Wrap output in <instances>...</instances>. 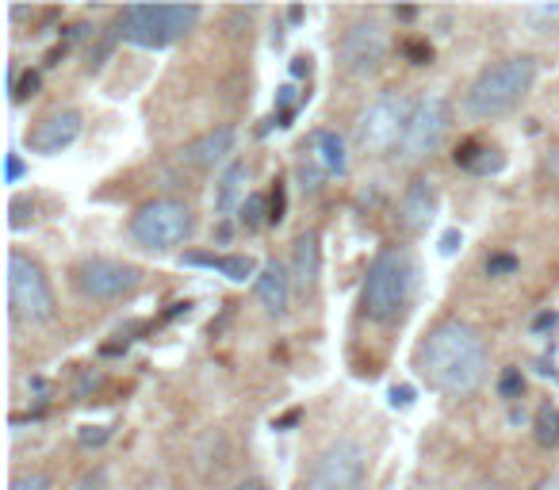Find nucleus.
Here are the masks:
<instances>
[{
  "mask_svg": "<svg viewBox=\"0 0 559 490\" xmlns=\"http://www.w3.org/2000/svg\"><path fill=\"white\" fill-rule=\"evenodd\" d=\"M414 368L441 395H472L487 375V342L467 322L444 319L418 342Z\"/></svg>",
  "mask_w": 559,
  "mask_h": 490,
  "instance_id": "obj_1",
  "label": "nucleus"
},
{
  "mask_svg": "<svg viewBox=\"0 0 559 490\" xmlns=\"http://www.w3.org/2000/svg\"><path fill=\"white\" fill-rule=\"evenodd\" d=\"M418 288V265H414V253L406 246H388L372 258L365 276V288H360V311L376 326H391L406 314Z\"/></svg>",
  "mask_w": 559,
  "mask_h": 490,
  "instance_id": "obj_2",
  "label": "nucleus"
},
{
  "mask_svg": "<svg viewBox=\"0 0 559 490\" xmlns=\"http://www.w3.org/2000/svg\"><path fill=\"white\" fill-rule=\"evenodd\" d=\"M536 85V58L528 55H513L502 62L487 65L479 77L467 85L460 111L472 123H487V119H502L506 111H513Z\"/></svg>",
  "mask_w": 559,
  "mask_h": 490,
  "instance_id": "obj_3",
  "label": "nucleus"
},
{
  "mask_svg": "<svg viewBox=\"0 0 559 490\" xmlns=\"http://www.w3.org/2000/svg\"><path fill=\"white\" fill-rule=\"evenodd\" d=\"M203 12L195 4H127L119 12V35L131 47L165 50L195 32Z\"/></svg>",
  "mask_w": 559,
  "mask_h": 490,
  "instance_id": "obj_4",
  "label": "nucleus"
},
{
  "mask_svg": "<svg viewBox=\"0 0 559 490\" xmlns=\"http://www.w3.org/2000/svg\"><path fill=\"white\" fill-rule=\"evenodd\" d=\"M195 230V215L185 200H173V195H157L146 200L127 223V234L139 250L150 253H169L177 246H185Z\"/></svg>",
  "mask_w": 559,
  "mask_h": 490,
  "instance_id": "obj_5",
  "label": "nucleus"
},
{
  "mask_svg": "<svg viewBox=\"0 0 559 490\" xmlns=\"http://www.w3.org/2000/svg\"><path fill=\"white\" fill-rule=\"evenodd\" d=\"M411 96L403 93H383L380 100H372L357 119V146L365 154H391V150L403 146L406 139V127L414 119Z\"/></svg>",
  "mask_w": 559,
  "mask_h": 490,
  "instance_id": "obj_6",
  "label": "nucleus"
},
{
  "mask_svg": "<svg viewBox=\"0 0 559 490\" xmlns=\"http://www.w3.org/2000/svg\"><path fill=\"white\" fill-rule=\"evenodd\" d=\"M368 475V452L357 441H334L307 464L299 490H360Z\"/></svg>",
  "mask_w": 559,
  "mask_h": 490,
  "instance_id": "obj_7",
  "label": "nucleus"
},
{
  "mask_svg": "<svg viewBox=\"0 0 559 490\" xmlns=\"http://www.w3.org/2000/svg\"><path fill=\"white\" fill-rule=\"evenodd\" d=\"M9 303L12 314L24 322H50L55 319V288L35 258L12 250L9 253Z\"/></svg>",
  "mask_w": 559,
  "mask_h": 490,
  "instance_id": "obj_8",
  "label": "nucleus"
},
{
  "mask_svg": "<svg viewBox=\"0 0 559 490\" xmlns=\"http://www.w3.org/2000/svg\"><path fill=\"white\" fill-rule=\"evenodd\" d=\"M449 127H452L449 100H444L441 93H429L426 100H418L411 127H406L403 146L395 150L399 162H426V157H433L437 150H441L444 134H449Z\"/></svg>",
  "mask_w": 559,
  "mask_h": 490,
  "instance_id": "obj_9",
  "label": "nucleus"
},
{
  "mask_svg": "<svg viewBox=\"0 0 559 490\" xmlns=\"http://www.w3.org/2000/svg\"><path fill=\"white\" fill-rule=\"evenodd\" d=\"M73 284L85 299L111 303V299H127L142 288V268L111 258H88L73 268Z\"/></svg>",
  "mask_w": 559,
  "mask_h": 490,
  "instance_id": "obj_10",
  "label": "nucleus"
},
{
  "mask_svg": "<svg viewBox=\"0 0 559 490\" xmlns=\"http://www.w3.org/2000/svg\"><path fill=\"white\" fill-rule=\"evenodd\" d=\"M383 58H388V32H383L380 20L372 16L353 20L345 27L342 43H337V65H342V73H349V77H372L383 65Z\"/></svg>",
  "mask_w": 559,
  "mask_h": 490,
  "instance_id": "obj_11",
  "label": "nucleus"
},
{
  "mask_svg": "<svg viewBox=\"0 0 559 490\" xmlns=\"http://www.w3.org/2000/svg\"><path fill=\"white\" fill-rule=\"evenodd\" d=\"M81 131H85L81 111L58 108V111H50V116H43L39 123L27 131V150L43 157H55V154H62V150H70L73 142L81 139Z\"/></svg>",
  "mask_w": 559,
  "mask_h": 490,
  "instance_id": "obj_12",
  "label": "nucleus"
},
{
  "mask_svg": "<svg viewBox=\"0 0 559 490\" xmlns=\"http://www.w3.org/2000/svg\"><path fill=\"white\" fill-rule=\"evenodd\" d=\"M234 150H238V131L234 127H215V131L185 142L177 150V165H185V169H211V165H223Z\"/></svg>",
  "mask_w": 559,
  "mask_h": 490,
  "instance_id": "obj_13",
  "label": "nucleus"
},
{
  "mask_svg": "<svg viewBox=\"0 0 559 490\" xmlns=\"http://www.w3.org/2000/svg\"><path fill=\"white\" fill-rule=\"evenodd\" d=\"M437 218V184L429 177H414L399 203V223L411 234H426L429 223Z\"/></svg>",
  "mask_w": 559,
  "mask_h": 490,
  "instance_id": "obj_14",
  "label": "nucleus"
},
{
  "mask_svg": "<svg viewBox=\"0 0 559 490\" xmlns=\"http://www.w3.org/2000/svg\"><path fill=\"white\" fill-rule=\"evenodd\" d=\"M253 291H257V303L264 307V314L280 319V314L288 311L292 303V273L284 261H264L261 265V276L253 280Z\"/></svg>",
  "mask_w": 559,
  "mask_h": 490,
  "instance_id": "obj_15",
  "label": "nucleus"
},
{
  "mask_svg": "<svg viewBox=\"0 0 559 490\" xmlns=\"http://www.w3.org/2000/svg\"><path fill=\"white\" fill-rule=\"evenodd\" d=\"M307 162H311L322 177H345V169H349V150H345V139L337 131H314Z\"/></svg>",
  "mask_w": 559,
  "mask_h": 490,
  "instance_id": "obj_16",
  "label": "nucleus"
},
{
  "mask_svg": "<svg viewBox=\"0 0 559 490\" xmlns=\"http://www.w3.org/2000/svg\"><path fill=\"white\" fill-rule=\"evenodd\" d=\"M185 265H200V268H215V273H223L226 280L234 284H246V280H257L261 276V265H257L253 258H241V253H234V258H218V253H185Z\"/></svg>",
  "mask_w": 559,
  "mask_h": 490,
  "instance_id": "obj_17",
  "label": "nucleus"
},
{
  "mask_svg": "<svg viewBox=\"0 0 559 490\" xmlns=\"http://www.w3.org/2000/svg\"><path fill=\"white\" fill-rule=\"evenodd\" d=\"M246 180H249V165L246 162H230L223 169L215 184V211L218 215H230V211H241L246 203Z\"/></svg>",
  "mask_w": 559,
  "mask_h": 490,
  "instance_id": "obj_18",
  "label": "nucleus"
},
{
  "mask_svg": "<svg viewBox=\"0 0 559 490\" xmlns=\"http://www.w3.org/2000/svg\"><path fill=\"white\" fill-rule=\"evenodd\" d=\"M452 162H456L460 169L475 172V177H490V172H502L506 157H502V150H490V146H483V142L467 139V142H460V146H456Z\"/></svg>",
  "mask_w": 559,
  "mask_h": 490,
  "instance_id": "obj_19",
  "label": "nucleus"
},
{
  "mask_svg": "<svg viewBox=\"0 0 559 490\" xmlns=\"http://www.w3.org/2000/svg\"><path fill=\"white\" fill-rule=\"evenodd\" d=\"M322 273V246H319V234L314 230H304L296 238V280L299 288H314V280H319Z\"/></svg>",
  "mask_w": 559,
  "mask_h": 490,
  "instance_id": "obj_20",
  "label": "nucleus"
},
{
  "mask_svg": "<svg viewBox=\"0 0 559 490\" xmlns=\"http://www.w3.org/2000/svg\"><path fill=\"white\" fill-rule=\"evenodd\" d=\"M533 437L536 444H544V449H551V444H559V406H540L533 418Z\"/></svg>",
  "mask_w": 559,
  "mask_h": 490,
  "instance_id": "obj_21",
  "label": "nucleus"
},
{
  "mask_svg": "<svg viewBox=\"0 0 559 490\" xmlns=\"http://www.w3.org/2000/svg\"><path fill=\"white\" fill-rule=\"evenodd\" d=\"M238 218H241V226H246V230L264 226V223H269V200H264L261 192H249L246 203H241V211H238Z\"/></svg>",
  "mask_w": 559,
  "mask_h": 490,
  "instance_id": "obj_22",
  "label": "nucleus"
},
{
  "mask_svg": "<svg viewBox=\"0 0 559 490\" xmlns=\"http://www.w3.org/2000/svg\"><path fill=\"white\" fill-rule=\"evenodd\" d=\"M483 273L495 276V280H506V276L518 273V258H513V253H490V258L483 261Z\"/></svg>",
  "mask_w": 559,
  "mask_h": 490,
  "instance_id": "obj_23",
  "label": "nucleus"
},
{
  "mask_svg": "<svg viewBox=\"0 0 559 490\" xmlns=\"http://www.w3.org/2000/svg\"><path fill=\"white\" fill-rule=\"evenodd\" d=\"M498 395L510 398V403L525 395V375H521V368H506V372L498 375Z\"/></svg>",
  "mask_w": 559,
  "mask_h": 490,
  "instance_id": "obj_24",
  "label": "nucleus"
},
{
  "mask_svg": "<svg viewBox=\"0 0 559 490\" xmlns=\"http://www.w3.org/2000/svg\"><path fill=\"white\" fill-rule=\"evenodd\" d=\"M43 88V77L35 70H27L24 77H16V85H12V104H24L27 96H35Z\"/></svg>",
  "mask_w": 559,
  "mask_h": 490,
  "instance_id": "obj_25",
  "label": "nucleus"
},
{
  "mask_svg": "<svg viewBox=\"0 0 559 490\" xmlns=\"http://www.w3.org/2000/svg\"><path fill=\"white\" fill-rule=\"evenodd\" d=\"M525 16L533 20L540 32H548V27L559 24V4H533V9H525Z\"/></svg>",
  "mask_w": 559,
  "mask_h": 490,
  "instance_id": "obj_26",
  "label": "nucleus"
},
{
  "mask_svg": "<svg viewBox=\"0 0 559 490\" xmlns=\"http://www.w3.org/2000/svg\"><path fill=\"white\" fill-rule=\"evenodd\" d=\"M111 441V429L108 426H81L78 429V444L81 449H100V444Z\"/></svg>",
  "mask_w": 559,
  "mask_h": 490,
  "instance_id": "obj_27",
  "label": "nucleus"
},
{
  "mask_svg": "<svg viewBox=\"0 0 559 490\" xmlns=\"http://www.w3.org/2000/svg\"><path fill=\"white\" fill-rule=\"evenodd\" d=\"M9 490H55V482H50L43 471H24L9 482Z\"/></svg>",
  "mask_w": 559,
  "mask_h": 490,
  "instance_id": "obj_28",
  "label": "nucleus"
},
{
  "mask_svg": "<svg viewBox=\"0 0 559 490\" xmlns=\"http://www.w3.org/2000/svg\"><path fill=\"white\" fill-rule=\"evenodd\" d=\"M284 211H288V200H284V184L276 180V188L269 195V223H284Z\"/></svg>",
  "mask_w": 559,
  "mask_h": 490,
  "instance_id": "obj_29",
  "label": "nucleus"
},
{
  "mask_svg": "<svg viewBox=\"0 0 559 490\" xmlns=\"http://www.w3.org/2000/svg\"><path fill=\"white\" fill-rule=\"evenodd\" d=\"M32 215H35L32 200H12V230H24L32 223Z\"/></svg>",
  "mask_w": 559,
  "mask_h": 490,
  "instance_id": "obj_30",
  "label": "nucleus"
},
{
  "mask_svg": "<svg viewBox=\"0 0 559 490\" xmlns=\"http://www.w3.org/2000/svg\"><path fill=\"white\" fill-rule=\"evenodd\" d=\"M78 490H108V471L104 467H93L78 479Z\"/></svg>",
  "mask_w": 559,
  "mask_h": 490,
  "instance_id": "obj_31",
  "label": "nucleus"
},
{
  "mask_svg": "<svg viewBox=\"0 0 559 490\" xmlns=\"http://www.w3.org/2000/svg\"><path fill=\"white\" fill-rule=\"evenodd\" d=\"M406 58H411L414 65H429L433 62V47H429V43H406Z\"/></svg>",
  "mask_w": 559,
  "mask_h": 490,
  "instance_id": "obj_32",
  "label": "nucleus"
},
{
  "mask_svg": "<svg viewBox=\"0 0 559 490\" xmlns=\"http://www.w3.org/2000/svg\"><path fill=\"white\" fill-rule=\"evenodd\" d=\"M460 246H464V234H460V230H444L441 234V253H444V258H452Z\"/></svg>",
  "mask_w": 559,
  "mask_h": 490,
  "instance_id": "obj_33",
  "label": "nucleus"
},
{
  "mask_svg": "<svg viewBox=\"0 0 559 490\" xmlns=\"http://www.w3.org/2000/svg\"><path fill=\"white\" fill-rule=\"evenodd\" d=\"M20 177H24V162H20V154H9V165H4V180H9V184H16Z\"/></svg>",
  "mask_w": 559,
  "mask_h": 490,
  "instance_id": "obj_34",
  "label": "nucleus"
},
{
  "mask_svg": "<svg viewBox=\"0 0 559 490\" xmlns=\"http://www.w3.org/2000/svg\"><path fill=\"white\" fill-rule=\"evenodd\" d=\"M414 403V387H391V406H411Z\"/></svg>",
  "mask_w": 559,
  "mask_h": 490,
  "instance_id": "obj_35",
  "label": "nucleus"
},
{
  "mask_svg": "<svg viewBox=\"0 0 559 490\" xmlns=\"http://www.w3.org/2000/svg\"><path fill=\"white\" fill-rule=\"evenodd\" d=\"M307 73H311V58L307 55L292 58V77H307Z\"/></svg>",
  "mask_w": 559,
  "mask_h": 490,
  "instance_id": "obj_36",
  "label": "nucleus"
},
{
  "mask_svg": "<svg viewBox=\"0 0 559 490\" xmlns=\"http://www.w3.org/2000/svg\"><path fill=\"white\" fill-rule=\"evenodd\" d=\"M276 104H280V108H292V104H296V85L276 88Z\"/></svg>",
  "mask_w": 559,
  "mask_h": 490,
  "instance_id": "obj_37",
  "label": "nucleus"
},
{
  "mask_svg": "<svg viewBox=\"0 0 559 490\" xmlns=\"http://www.w3.org/2000/svg\"><path fill=\"white\" fill-rule=\"evenodd\" d=\"M230 490H272L269 482H261V479H246V482H238V487H230Z\"/></svg>",
  "mask_w": 559,
  "mask_h": 490,
  "instance_id": "obj_38",
  "label": "nucleus"
},
{
  "mask_svg": "<svg viewBox=\"0 0 559 490\" xmlns=\"http://www.w3.org/2000/svg\"><path fill=\"white\" fill-rule=\"evenodd\" d=\"M62 58H66V43H58V47L47 55V65H58V62H62Z\"/></svg>",
  "mask_w": 559,
  "mask_h": 490,
  "instance_id": "obj_39",
  "label": "nucleus"
},
{
  "mask_svg": "<svg viewBox=\"0 0 559 490\" xmlns=\"http://www.w3.org/2000/svg\"><path fill=\"white\" fill-rule=\"evenodd\" d=\"M299 421V410H292V414H284V418L276 421V429H292Z\"/></svg>",
  "mask_w": 559,
  "mask_h": 490,
  "instance_id": "obj_40",
  "label": "nucleus"
},
{
  "mask_svg": "<svg viewBox=\"0 0 559 490\" xmlns=\"http://www.w3.org/2000/svg\"><path fill=\"white\" fill-rule=\"evenodd\" d=\"M548 172L559 180V150H551V154H548Z\"/></svg>",
  "mask_w": 559,
  "mask_h": 490,
  "instance_id": "obj_41",
  "label": "nucleus"
},
{
  "mask_svg": "<svg viewBox=\"0 0 559 490\" xmlns=\"http://www.w3.org/2000/svg\"><path fill=\"white\" fill-rule=\"evenodd\" d=\"M556 322H559L556 314H540V319H536L533 326H536V330H544V326H556Z\"/></svg>",
  "mask_w": 559,
  "mask_h": 490,
  "instance_id": "obj_42",
  "label": "nucleus"
},
{
  "mask_svg": "<svg viewBox=\"0 0 559 490\" xmlns=\"http://www.w3.org/2000/svg\"><path fill=\"white\" fill-rule=\"evenodd\" d=\"M395 16H399V20H406V24H411V20H418V9H395Z\"/></svg>",
  "mask_w": 559,
  "mask_h": 490,
  "instance_id": "obj_43",
  "label": "nucleus"
},
{
  "mask_svg": "<svg viewBox=\"0 0 559 490\" xmlns=\"http://www.w3.org/2000/svg\"><path fill=\"white\" fill-rule=\"evenodd\" d=\"M288 20H292V24H299V20H304V9H299V4H296V9H288Z\"/></svg>",
  "mask_w": 559,
  "mask_h": 490,
  "instance_id": "obj_44",
  "label": "nucleus"
}]
</instances>
